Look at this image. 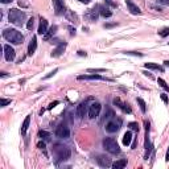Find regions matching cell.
I'll return each instance as SVG.
<instances>
[{"label":"cell","mask_w":169,"mask_h":169,"mask_svg":"<svg viewBox=\"0 0 169 169\" xmlns=\"http://www.w3.org/2000/svg\"><path fill=\"white\" fill-rule=\"evenodd\" d=\"M3 37H4L7 41L12 42V44H15V45H20V44H23V41H24L23 33L19 32L17 29H13V28H7V29L3 31Z\"/></svg>","instance_id":"cell-1"},{"label":"cell","mask_w":169,"mask_h":169,"mask_svg":"<svg viewBox=\"0 0 169 169\" xmlns=\"http://www.w3.org/2000/svg\"><path fill=\"white\" fill-rule=\"evenodd\" d=\"M53 153L58 161H65L70 157V148L62 143H56L53 145Z\"/></svg>","instance_id":"cell-2"},{"label":"cell","mask_w":169,"mask_h":169,"mask_svg":"<svg viewBox=\"0 0 169 169\" xmlns=\"http://www.w3.org/2000/svg\"><path fill=\"white\" fill-rule=\"evenodd\" d=\"M8 19L12 24L15 25H20L24 23V20L27 19V16H25V12H23V11L20 9H16V8H12L9 11V15H8Z\"/></svg>","instance_id":"cell-3"},{"label":"cell","mask_w":169,"mask_h":169,"mask_svg":"<svg viewBox=\"0 0 169 169\" xmlns=\"http://www.w3.org/2000/svg\"><path fill=\"white\" fill-rule=\"evenodd\" d=\"M103 147H105V149L111 154H118L120 152V148H119V145H118L116 140L112 138H106L103 140Z\"/></svg>","instance_id":"cell-4"},{"label":"cell","mask_w":169,"mask_h":169,"mask_svg":"<svg viewBox=\"0 0 169 169\" xmlns=\"http://www.w3.org/2000/svg\"><path fill=\"white\" fill-rule=\"evenodd\" d=\"M122 127V119L119 118H112L109 123L106 124V131L109 132V134H114V132H118Z\"/></svg>","instance_id":"cell-5"},{"label":"cell","mask_w":169,"mask_h":169,"mask_svg":"<svg viewBox=\"0 0 169 169\" xmlns=\"http://www.w3.org/2000/svg\"><path fill=\"white\" fill-rule=\"evenodd\" d=\"M56 136L58 139H67L70 136V129L67 125L65 124H60L58 127L56 128Z\"/></svg>","instance_id":"cell-6"},{"label":"cell","mask_w":169,"mask_h":169,"mask_svg":"<svg viewBox=\"0 0 169 169\" xmlns=\"http://www.w3.org/2000/svg\"><path fill=\"white\" fill-rule=\"evenodd\" d=\"M100 110H102V105H100L99 102L91 103L90 107H89V118H90V119H95V118L99 115Z\"/></svg>","instance_id":"cell-7"},{"label":"cell","mask_w":169,"mask_h":169,"mask_svg":"<svg viewBox=\"0 0 169 169\" xmlns=\"http://www.w3.org/2000/svg\"><path fill=\"white\" fill-rule=\"evenodd\" d=\"M16 57V53H15V49L12 48L11 45H4V58L11 62V61H13Z\"/></svg>","instance_id":"cell-8"},{"label":"cell","mask_w":169,"mask_h":169,"mask_svg":"<svg viewBox=\"0 0 169 169\" xmlns=\"http://www.w3.org/2000/svg\"><path fill=\"white\" fill-rule=\"evenodd\" d=\"M112 102H114V105L119 107V109H120L122 111H123V112H125V114H131V112H132L131 107H129V106L127 105V103L122 102V100H120V98H114V100H112Z\"/></svg>","instance_id":"cell-9"},{"label":"cell","mask_w":169,"mask_h":169,"mask_svg":"<svg viewBox=\"0 0 169 169\" xmlns=\"http://www.w3.org/2000/svg\"><path fill=\"white\" fill-rule=\"evenodd\" d=\"M53 5H54V11H56V15H63L66 11H65V3L63 0H53Z\"/></svg>","instance_id":"cell-10"},{"label":"cell","mask_w":169,"mask_h":169,"mask_svg":"<svg viewBox=\"0 0 169 169\" xmlns=\"http://www.w3.org/2000/svg\"><path fill=\"white\" fill-rule=\"evenodd\" d=\"M96 161H98V164L100 165V167H103V168H109V167L112 165L111 159L110 157H107V156H105V154H99V156L96 157Z\"/></svg>","instance_id":"cell-11"},{"label":"cell","mask_w":169,"mask_h":169,"mask_svg":"<svg viewBox=\"0 0 169 169\" xmlns=\"http://www.w3.org/2000/svg\"><path fill=\"white\" fill-rule=\"evenodd\" d=\"M125 4H127L128 11L132 13V15H140V13H141V11H140V8L135 4L134 2H132V0H125Z\"/></svg>","instance_id":"cell-12"},{"label":"cell","mask_w":169,"mask_h":169,"mask_svg":"<svg viewBox=\"0 0 169 169\" xmlns=\"http://www.w3.org/2000/svg\"><path fill=\"white\" fill-rule=\"evenodd\" d=\"M86 109H87V105H86V102H82V103H80V105L77 106L75 114H77V116L80 118V119H82V118L85 116V114H86Z\"/></svg>","instance_id":"cell-13"},{"label":"cell","mask_w":169,"mask_h":169,"mask_svg":"<svg viewBox=\"0 0 169 169\" xmlns=\"http://www.w3.org/2000/svg\"><path fill=\"white\" fill-rule=\"evenodd\" d=\"M46 32H48V20H46V19H42V17H41L37 33H38V34H41V36H44V34L46 33Z\"/></svg>","instance_id":"cell-14"},{"label":"cell","mask_w":169,"mask_h":169,"mask_svg":"<svg viewBox=\"0 0 169 169\" xmlns=\"http://www.w3.org/2000/svg\"><path fill=\"white\" fill-rule=\"evenodd\" d=\"M78 80L80 81H95V80H105V78L102 77V75L99 74H90V75H80L78 77Z\"/></svg>","instance_id":"cell-15"},{"label":"cell","mask_w":169,"mask_h":169,"mask_svg":"<svg viewBox=\"0 0 169 169\" xmlns=\"http://www.w3.org/2000/svg\"><path fill=\"white\" fill-rule=\"evenodd\" d=\"M65 49H66V42H61V44L52 52V57H60L65 52Z\"/></svg>","instance_id":"cell-16"},{"label":"cell","mask_w":169,"mask_h":169,"mask_svg":"<svg viewBox=\"0 0 169 169\" xmlns=\"http://www.w3.org/2000/svg\"><path fill=\"white\" fill-rule=\"evenodd\" d=\"M36 49H37V38L33 37L29 42V45H28V56H33Z\"/></svg>","instance_id":"cell-17"},{"label":"cell","mask_w":169,"mask_h":169,"mask_svg":"<svg viewBox=\"0 0 169 169\" xmlns=\"http://www.w3.org/2000/svg\"><path fill=\"white\" fill-rule=\"evenodd\" d=\"M31 116L32 115H27V118L24 119L23 122V125H21V129H20V132H21V135H25L27 134V131H28V128H29V123H31Z\"/></svg>","instance_id":"cell-18"},{"label":"cell","mask_w":169,"mask_h":169,"mask_svg":"<svg viewBox=\"0 0 169 169\" xmlns=\"http://www.w3.org/2000/svg\"><path fill=\"white\" fill-rule=\"evenodd\" d=\"M99 13H100V16H103V17H111L112 16V12L110 11V8H107V7H105V5H99Z\"/></svg>","instance_id":"cell-19"},{"label":"cell","mask_w":169,"mask_h":169,"mask_svg":"<svg viewBox=\"0 0 169 169\" xmlns=\"http://www.w3.org/2000/svg\"><path fill=\"white\" fill-rule=\"evenodd\" d=\"M144 67L145 69H152V70H160V71H164V67L160 66V65L154 63V62H147L144 63Z\"/></svg>","instance_id":"cell-20"},{"label":"cell","mask_w":169,"mask_h":169,"mask_svg":"<svg viewBox=\"0 0 169 169\" xmlns=\"http://www.w3.org/2000/svg\"><path fill=\"white\" fill-rule=\"evenodd\" d=\"M131 141H132V132L127 131L123 135V144L124 145H129V144H131Z\"/></svg>","instance_id":"cell-21"},{"label":"cell","mask_w":169,"mask_h":169,"mask_svg":"<svg viewBox=\"0 0 169 169\" xmlns=\"http://www.w3.org/2000/svg\"><path fill=\"white\" fill-rule=\"evenodd\" d=\"M125 165H127V160H119V161H115V163H112V167L114 169H122V168H124Z\"/></svg>","instance_id":"cell-22"},{"label":"cell","mask_w":169,"mask_h":169,"mask_svg":"<svg viewBox=\"0 0 169 169\" xmlns=\"http://www.w3.org/2000/svg\"><path fill=\"white\" fill-rule=\"evenodd\" d=\"M56 32H57V25H53V27L52 28H50V29L48 31V32H46V33L44 34V37H45V40H49V38L50 37H52V36L53 34H54L56 33Z\"/></svg>","instance_id":"cell-23"},{"label":"cell","mask_w":169,"mask_h":169,"mask_svg":"<svg viewBox=\"0 0 169 169\" xmlns=\"http://www.w3.org/2000/svg\"><path fill=\"white\" fill-rule=\"evenodd\" d=\"M38 138L41 140H45V141H50V134L46 131H40L38 132Z\"/></svg>","instance_id":"cell-24"},{"label":"cell","mask_w":169,"mask_h":169,"mask_svg":"<svg viewBox=\"0 0 169 169\" xmlns=\"http://www.w3.org/2000/svg\"><path fill=\"white\" fill-rule=\"evenodd\" d=\"M157 83H159V85L161 86V87H163V89L165 90V91H169V86H168L167 82H165V81L163 80V78H157Z\"/></svg>","instance_id":"cell-25"},{"label":"cell","mask_w":169,"mask_h":169,"mask_svg":"<svg viewBox=\"0 0 169 169\" xmlns=\"http://www.w3.org/2000/svg\"><path fill=\"white\" fill-rule=\"evenodd\" d=\"M138 103H139V106H140V110H141V112H145V111H147V103L141 98H138Z\"/></svg>","instance_id":"cell-26"},{"label":"cell","mask_w":169,"mask_h":169,"mask_svg":"<svg viewBox=\"0 0 169 169\" xmlns=\"http://www.w3.org/2000/svg\"><path fill=\"white\" fill-rule=\"evenodd\" d=\"M159 34L161 36V37H167V36H169V27L161 28V29L159 31Z\"/></svg>","instance_id":"cell-27"},{"label":"cell","mask_w":169,"mask_h":169,"mask_svg":"<svg viewBox=\"0 0 169 169\" xmlns=\"http://www.w3.org/2000/svg\"><path fill=\"white\" fill-rule=\"evenodd\" d=\"M33 25H34V19L32 17V19H29V20H28V23H27V29L32 31V29H33Z\"/></svg>","instance_id":"cell-28"},{"label":"cell","mask_w":169,"mask_h":169,"mask_svg":"<svg viewBox=\"0 0 169 169\" xmlns=\"http://www.w3.org/2000/svg\"><path fill=\"white\" fill-rule=\"evenodd\" d=\"M128 127L131 129H134V131H136V132H139V125H138V123H135V122H131V123L128 124Z\"/></svg>","instance_id":"cell-29"},{"label":"cell","mask_w":169,"mask_h":169,"mask_svg":"<svg viewBox=\"0 0 169 169\" xmlns=\"http://www.w3.org/2000/svg\"><path fill=\"white\" fill-rule=\"evenodd\" d=\"M57 73H58V69H54L53 71H50L49 74H46L45 77H44V80H49V78H52L53 75H54V74H57Z\"/></svg>","instance_id":"cell-30"},{"label":"cell","mask_w":169,"mask_h":169,"mask_svg":"<svg viewBox=\"0 0 169 169\" xmlns=\"http://www.w3.org/2000/svg\"><path fill=\"white\" fill-rule=\"evenodd\" d=\"M160 98H161V100L165 103V105H168L169 103V99H168V95L165 94V93H163V94H160Z\"/></svg>","instance_id":"cell-31"},{"label":"cell","mask_w":169,"mask_h":169,"mask_svg":"<svg viewBox=\"0 0 169 169\" xmlns=\"http://www.w3.org/2000/svg\"><path fill=\"white\" fill-rule=\"evenodd\" d=\"M114 116L112 110H107V112H105V119H110V118Z\"/></svg>","instance_id":"cell-32"},{"label":"cell","mask_w":169,"mask_h":169,"mask_svg":"<svg viewBox=\"0 0 169 169\" xmlns=\"http://www.w3.org/2000/svg\"><path fill=\"white\" fill-rule=\"evenodd\" d=\"M89 16H90V19L95 20V19H96V12H95V9H90V12H89Z\"/></svg>","instance_id":"cell-33"},{"label":"cell","mask_w":169,"mask_h":169,"mask_svg":"<svg viewBox=\"0 0 169 169\" xmlns=\"http://www.w3.org/2000/svg\"><path fill=\"white\" fill-rule=\"evenodd\" d=\"M87 71L89 73H103V71H106V69H89Z\"/></svg>","instance_id":"cell-34"},{"label":"cell","mask_w":169,"mask_h":169,"mask_svg":"<svg viewBox=\"0 0 169 169\" xmlns=\"http://www.w3.org/2000/svg\"><path fill=\"white\" fill-rule=\"evenodd\" d=\"M9 103H11V99H4V98L2 99V107H5L7 105H9Z\"/></svg>","instance_id":"cell-35"},{"label":"cell","mask_w":169,"mask_h":169,"mask_svg":"<svg viewBox=\"0 0 169 169\" xmlns=\"http://www.w3.org/2000/svg\"><path fill=\"white\" fill-rule=\"evenodd\" d=\"M37 147H38L40 149H42V151H45V148H46V145H45L44 141H38V143H37Z\"/></svg>","instance_id":"cell-36"},{"label":"cell","mask_w":169,"mask_h":169,"mask_svg":"<svg viewBox=\"0 0 169 169\" xmlns=\"http://www.w3.org/2000/svg\"><path fill=\"white\" fill-rule=\"evenodd\" d=\"M58 100H54V102H52V103H50V105H49V107H48V110H52V109H54V107L57 106V105H58Z\"/></svg>","instance_id":"cell-37"},{"label":"cell","mask_w":169,"mask_h":169,"mask_svg":"<svg viewBox=\"0 0 169 169\" xmlns=\"http://www.w3.org/2000/svg\"><path fill=\"white\" fill-rule=\"evenodd\" d=\"M125 54H132V56H139V57H143V53H139V52H125Z\"/></svg>","instance_id":"cell-38"},{"label":"cell","mask_w":169,"mask_h":169,"mask_svg":"<svg viewBox=\"0 0 169 169\" xmlns=\"http://www.w3.org/2000/svg\"><path fill=\"white\" fill-rule=\"evenodd\" d=\"M157 2L163 5H169V0H157Z\"/></svg>","instance_id":"cell-39"},{"label":"cell","mask_w":169,"mask_h":169,"mask_svg":"<svg viewBox=\"0 0 169 169\" xmlns=\"http://www.w3.org/2000/svg\"><path fill=\"white\" fill-rule=\"evenodd\" d=\"M78 56H81V57H86L87 54H86V52H83V50H80V52H78Z\"/></svg>","instance_id":"cell-40"},{"label":"cell","mask_w":169,"mask_h":169,"mask_svg":"<svg viewBox=\"0 0 169 169\" xmlns=\"http://www.w3.org/2000/svg\"><path fill=\"white\" fill-rule=\"evenodd\" d=\"M143 74H144V75H147V77H149V78H151V80H152V78H153V75H152V74H151V73H149V71H144V73H143Z\"/></svg>","instance_id":"cell-41"},{"label":"cell","mask_w":169,"mask_h":169,"mask_svg":"<svg viewBox=\"0 0 169 169\" xmlns=\"http://www.w3.org/2000/svg\"><path fill=\"white\" fill-rule=\"evenodd\" d=\"M165 160L169 161V148H168V151H167V154H165Z\"/></svg>","instance_id":"cell-42"},{"label":"cell","mask_w":169,"mask_h":169,"mask_svg":"<svg viewBox=\"0 0 169 169\" xmlns=\"http://www.w3.org/2000/svg\"><path fill=\"white\" fill-rule=\"evenodd\" d=\"M115 25H116V24H107V25H105V27L106 28H111V27H115Z\"/></svg>","instance_id":"cell-43"},{"label":"cell","mask_w":169,"mask_h":169,"mask_svg":"<svg viewBox=\"0 0 169 169\" xmlns=\"http://www.w3.org/2000/svg\"><path fill=\"white\" fill-rule=\"evenodd\" d=\"M80 2H81V3H85V4H89L90 0H80Z\"/></svg>","instance_id":"cell-44"},{"label":"cell","mask_w":169,"mask_h":169,"mask_svg":"<svg viewBox=\"0 0 169 169\" xmlns=\"http://www.w3.org/2000/svg\"><path fill=\"white\" fill-rule=\"evenodd\" d=\"M0 77H7V73L5 71H2V73H0Z\"/></svg>","instance_id":"cell-45"},{"label":"cell","mask_w":169,"mask_h":169,"mask_svg":"<svg viewBox=\"0 0 169 169\" xmlns=\"http://www.w3.org/2000/svg\"><path fill=\"white\" fill-rule=\"evenodd\" d=\"M0 2L4 3V4H5V3H9V2H12V0H0Z\"/></svg>","instance_id":"cell-46"},{"label":"cell","mask_w":169,"mask_h":169,"mask_svg":"<svg viewBox=\"0 0 169 169\" xmlns=\"http://www.w3.org/2000/svg\"><path fill=\"white\" fill-rule=\"evenodd\" d=\"M164 65H165V66H168L169 67V61L167 60V61H164Z\"/></svg>","instance_id":"cell-47"}]
</instances>
